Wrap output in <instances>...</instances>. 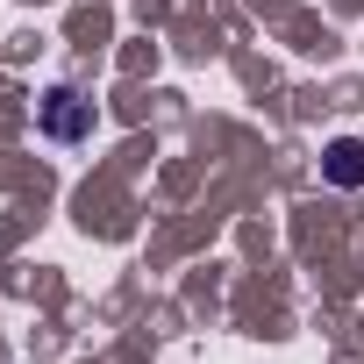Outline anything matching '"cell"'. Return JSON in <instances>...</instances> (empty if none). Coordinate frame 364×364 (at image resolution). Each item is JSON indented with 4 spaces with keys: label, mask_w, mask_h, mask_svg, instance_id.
<instances>
[{
    "label": "cell",
    "mask_w": 364,
    "mask_h": 364,
    "mask_svg": "<svg viewBox=\"0 0 364 364\" xmlns=\"http://www.w3.org/2000/svg\"><path fill=\"white\" fill-rule=\"evenodd\" d=\"M43 129H50L58 143H72V136L93 129V107H86L79 93H50V100H43Z\"/></svg>",
    "instance_id": "1"
},
{
    "label": "cell",
    "mask_w": 364,
    "mask_h": 364,
    "mask_svg": "<svg viewBox=\"0 0 364 364\" xmlns=\"http://www.w3.org/2000/svg\"><path fill=\"white\" fill-rule=\"evenodd\" d=\"M328 178L336 186H364V143H328Z\"/></svg>",
    "instance_id": "2"
}]
</instances>
